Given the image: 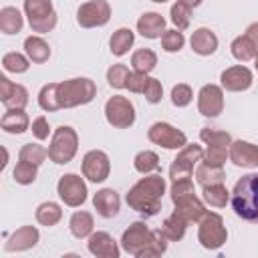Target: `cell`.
Listing matches in <instances>:
<instances>
[{
	"mask_svg": "<svg viewBox=\"0 0 258 258\" xmlns=\"http://www.w3.org/2000/svg\"><path fill=\"white\" fill-rule=\"evenodd\" d=\"M165 191H167V181H165V177H161L155 171V173L143 175L125 194V202H127V206L131 210H135L143 218H151V216H157L159 214L161 200H163V194Z\"/></svg>",
	"mask_w": 258,
	"mask_h": 258,
	"instance_id": "obj_1",
	"label": "cell"
},
{
	"mask_svg": "<svg viewBox=\"0 0 258 258\" xmlns=\"http://www.w3.org/2000/svg\"><path fill=\"white\" fill-rule=\"evenodd\" d=\"M230 204L238 218L258 224V171H250L234 183Z\"/></svg>",
	"mask_w": 258,
	"mask_h": 258,
	"instance_id": "obj_2",
	"label": "cell"
},
{
	"mask_svg": "<svg viewBox=\"0 0 258 258\" xmlns=\"http://www.w3.org/2000/svg\"><path fill=\"white\" fill-rule=\"evenodd\" d=\"M56 97L60 109H73L81 105H89L97 97V85L89 77H75L60 81L56 85Z\"/></svg>",
	"mask_w": 258,
	"mask_h": 258,
	"instance_id": "obj_3",
	"label": "cell"
},
{
	"mask_svg": "<svg viewBox=\"0 0 258 258\" xmlns=\"http://www.w3.org/2000/svg\"><path fill=\"white\" fill-rule=\"evenodd\" d=\"M121 250H125L127 254L135 256V258H155L153 256V230H149L145 226V222H131L123 234H121Z\"/></svg>",
	"mask_w": 258,
	"mask_h": 258,
	"instance_id": "obj_4",
	"label": "cell"
},
{
	"mask_svg": "<svg viewBox=\"0 0 258 258\" xmlns=\"http://www.w3.org/2000/svg\"><path fill=\"white\" fill-rule=\"evenodd\" d=\"M79 151V133L71 125H60L50 135L48 159L56 165H67L75 159Z\"/></svg>",
	"mask_w": 258,
	"mask_h": 258,
	"instance_id": "obj_5",
	"label": "cell"
},
{
	"mask_svg": "<svg viewBox=\"0 0 258 258\" xmlns=\"http://www.w3.org/2000/svg\"><path fill=\"white\" fill-rule=\"evenodd\" d=\"M24 16L28 20V26L36 34H46L56 26V10L52 6V0H24Z\"/></svg>",
	"mask_w": 258,
	"mask_h": 258,
	"instance_id": "obj_6",
	"label": "cell"
},
{
	"mask_svg": "<svg viewBox=\"0 0 258 258\" xmlns=\"http://www.w3.org/2000/svg\"><path fill=\"white\" fill-rule=\"evenodd\" d=\"M198 242L206 250H220L228 240V230L224 224V218L216 212H208L198 222Z\"/></svg>",
	"mask_w": 258,
	"mask_h": 258,
	"instance_id": "obj_7",
	"label": "cell"
},
{
	"mask_svg": "<svg viewBox=\"0 0 258 258\" xmlns=\"http://www.w3.org/2000/svg\"><path fill=\"white\" fill-rule=\"evenodd\" d=\"M202 157H204V147L202 145H198V143L183 145L177 151V155L171 161V165H169V179L171 181H177V179L194 177L196 165L202 161Z\"/></svg>",
	"mask_w": 258,
	"mask_h": 258,
	"instance_id": "obj_8",
	"label": "cell"
},
{
	"mask_svg": "<svg viewBox=\"0 0 258 258\" xmlns=\"http://www.w3.org/2000/svg\"><path fill=\"white\" fill-rule=\"evenodd\" d=\"M135 105L123 97V95H113L105 103V119L111 127L115 129H129L135 123Z\"/></svg>",
	"mask_w": 258,
	"mask_h": 258,
	"instance_id": "obj_9",
	"label": "cell"
},
{
	"mask_svg": "<svg viewBox=\"0 0 258 258\" xmlns=\"http://www.w3.org/2000/svg\"><path fill=\"white\" fill-rule=\"evenodd\" d=\"M147 139L153 145H159V147L171 149V151H179L183 145H187V135L181 129H177L165 121H155L147 129Z\"/></svg>",
	"mask_w": 258,
	"mask_h": 258,
	"instance_id": "obj_10",
	"label": "cell"
},
{
	"mask_svg": "<svg viewBox=\"0 0 258 258\" xmlns=\"http://www.w3.org/2000/svg\"><path fill=\"white\" fill-rule=\"evenodd\" d=\"M56 194L69 208H81L87 202V183L79 173H64L56 181Z\"/></svg>",
	"mask_w": 258,
	"mask_h": 258,
	"instance_id": "obj_11",
	"label": "cell"
},
{
	"mask_svg": "<svg viewBox=\"0 0 258 258\" xmlns=\"http://www.w3.org/2000/svg\"><path fill=\"white\" fill-rule=\"evenodd\" d=\"M111 20V6L107 0H87L77 10V24L81 28H101Z\"/></svg>",
	"mask_w": 258,
	"mask_h": 258,
	"instance_id": "obj_12",
	"label": "cell"
},
{
	"mask_svg": "<svg viewBox=\"0 0 258 258\" xmlns=\"http://www.w3.org/2000/svg\"><path fill=\"white\" fill-rule=\"evenodd\" d=\"M81 171H83V177H87L89 181L103 183L111 173V159H109V155L105 151L91 149V151H87L83 155Z\"/></svg>",
	"mask_w": 258,
	"mask_h": 258,
	"instance_id": "obj_13",
	"label": "cell"
},
{
	"mask_svg": "<svg viewBox=\"0 0 258 258\" xmlns=\"http://www.w3.org/2000/svg\"><path fill=\"white\" fill-rule=\"evenodd\" d=\"M198 111L208 119H216L224 111V89L220 85H204L198 93Z\"/></svg>",
	"mask_w": 258,
	"mask_h": 258,
	"instance_id": "obj_14",
	"label": "cell"
},
{
	"mask_svg": "<svg viewBox=\"0 0 258 258\" xmlns=\"http://www.w3.org/2000/svg\"><path fill=\"white\" fill-rule=\"evenodd\" d=\"M254 83V75L248 67L244 64H234V67H228L226 71H222L220 75V87L228 93H242V91H248Z\"/></svg>",
	"mask_w": 258,
	"mask_h": 258,
	"instance_id": "obj_15",
	"label": "cell"
},
{
	"mask_svg": "<svg viewBox=\"0 0 258 258\" xmlns=\"http://www.w3.org/2000/svg\"><path fill=\"white\" fill-rule=\"evenodd\" d=\"M87 248L97 258H119L121 256V244L109 234V232H93L87 238Z\"/></svg>",
	"mask_w": 258,
	"mask_h": 258,
	"instance_id": "obj_16",
	"label": "cell"
},
{
	"mask_svg": "<svg viewBox=\"0 0 258 258\" xmlns=\"http://www.w3.org/2000/svg\"><path fill=\"white\" fill-rule=\"evenodd\" d=\"M0 103L6 109H24L28 105V91L26 87L12 83L6 75L0 77Z\"/></svg>",
	"mask_w": 258,
	"mask_h": 258,
	"instance_id": "obj_17",
	"label": "cell"
},
{
	"mask_svg": "<svg viewBox=\"0 0 258 258\" xmlns=\"http://www.w3.org/2000/svg\"><path fill=\"white\" fill-rule=\"evenodd\" d=\"M40 240V232L34 226H20L16 228L4 242V250L6 252H26L30 248H34Z\"/></svg>",
	"mask_w": 258,
	"mask_h": 258,
	"instance_id": "obj_18",
	"label": "cell"
},
{
	"mask_svg": "<svg viewBox=\"0 0 258 258\" xmlns=\"http://www.w3.org/2000/svg\"><path fill=\"white\" fill-rule=\"evenodd\" d=\"M230 161L236 167H244V169L258 167V145L244 139H234L230 145Z\"/></svg>",
	"mask_w": 258,
	"mask_h": 258,
	"instance_id": "obj_19",
	"label": "cell"
},
{
	"mask_svg": "<svg viewBox=\"0 0 258 258\" xmlns=\"http://www.w3.org/2000/svg\"><path fill=\"white\" fill-rule=\"evenodd\" d=\"M93 208L105 220H111L121 210V196L113 187H103L93 196Z\"/></svg>",
	"mask_w": 258,
	"mask_h": 258,
	"instance_id": "obj_20",
	"label": "cell"
},
{
	"mask_svg": "<svg viewBox=\"0 0 258 258\" xmlns=\"http://www.w3.org/2000/svg\"><path fill=\"white\" fill-rule=\"evenodd\" d=\"M218 44H220V40H218L216 32H214L212 28H206V26L196 28V30L191 32V36H189V46H191V50H194L196 54H200V56H210V54H214V52L218 50Z\"/></svg>",
	"mask_w": 258,
	"mask_h": 258,
	"instance_id": "obj_21",
	"label": "cell"
},
{
	"mask_svg": "<svg viewBox=\"0 0 258 258\" xmlns=\"http://www.w3.org/2000/svg\"><path fill=\"white\" fill-rule=\"evenodd\" d=\"M137 32L149 40L161 38V34L165 32V18L159 12H143L137 20Z\"/></svg>",
	"mask_w": 258,
	"mask_h": 258,
	"instance_id": "obj_22",
	"label": "cell"
},
{
	"mask_svg": "<svg viewBox=\"0 0 258 258\" xmlns=\"http://www.w3.org/2000/svg\"><path fill=\"white\" fill-rule=\"evenodd\" d=\"M0 127L4 133L20 135L30 129V117L26 115L24 109H6V113L0 119Z\"/></svg>",
	"mask_w": 258,
	"mask_h": 258,
	"instance_id": "obj_23",
	"label": "cell"
},
{
	"mask_svg": "<svg viewBox=\"0 0 258 258\" xmlns=\"http://www.w3.org/2000/svg\"><path fill=\"white\" fill-rule=\"evenodd\" d=\"M173 206H175V212H179L189 224H198L208 214L204 200H200L196 194L194 196H187V198H183L179 202H175Z\"/></svg>",
	"mask_w": 258,
	"mask_h": 258,
	"instance_id": "obj_24",
	"label": "cell"
},
{
	"mask_svg": "<svg viewBox=\"0 0 258 258\" xmlns=\"http://www.w3.org/2000/svg\"><path fill=\"white\" fill-rule=\"evenodd\" d=\"M24 54L34 64H42L50 58V44L40 34H30L24 38Z\"/></svg>",
	"mask_w": 258,
	"mask_h": 258,
	"instance_id": "obj_25",
	"label": "cell"
},
{
	"mask_svg": "<svg viewBox=\"0 0 258 258\" xmlns=\"http://www.w3.org/2000/svg\"><path fill=\"white\" fill-rule=\"evenodd\" d=\"M69 230H71V234L77 240L89 238L95 232V218H93V214L91 212H85V210L73 212V216L69 220Z\"/></svg>",
	"mask_w": 258,
	"mask_h": 258,
	"instance_id": "obj_26",
	"label": "cell"
},
{
	"mask_svg": "<svg viewBox=\"0 0 258 258\" xmlns=\"http://www.w3.org/2000/svg\"><path fill=\"white\" fill-rule=\"evenodd\" d=\"M24 26V16L16 6H4L0 8V30L2 34H18Z\"/></svg>",
	"mask_w": 258,
	"mask_h": 258,
	"instance_id": "obj_27",
	"label": "cell"
},
{
	"mask_svg": "<svg viewBox=\"0 0 258 258\" xmlns=\"http://www.w3.org/2000/svg\"><path fill=\"white\" fill-rule=\"evenodd\" d=\"M133 42H135V32L131 28L121 26V28H117L111 34V38H109V50H111L113 56H125L129 52V48L133 46Z\"/></svg>",
	"mask_w": 258,
	"mask_h": 258,
	"instance_id": "obj_28",
	"label": "cell"
},
{
	"mask_svg": "<svg viewBox=\"0 0 258 258\" xmlns=\"http://www.w3.org/2000/svg\"><path fill=\"white\" fill-rule=\"evenodd\" d=\"M187 224H189V222H187L179 212L173 210V212L163 220V224H161V232L167 236L169 242H179V240L185 236Z\"/></svg>",
	"mask_w": 258,
	"mask_h": 258,
	"instance_id": "obj_29",
	"label": "cell"
},
{
	"mask_svg": "<svg viewBox=\"0 0 258 258\" xmlns=\"http://www.w3.org/2000/svg\"><path fill=\"white\" fill-rule=\"evenodd\" d=\"M224 179H226L224 167H216V165H210L206 161H200L196 165V181L202 187L214 185V183H224Z\"/></svg>",
	"mask_w": 258,
	"mask_h": 258,
	"instance_id": "obj_30",
	"label": "cell"
},
{
	"mask_svg": "<svg viewBox=\"0 0 258 258\" xmlns=\"http://www.w3.org/2000/svg\"><path fill=\"white\" fill-rule=\"evenodd\" d=\"M34 218L40 226H46V228L56 226L62 220V208L56 202H42V204L36 206Z\"/></svg>",
	"mask_w": 258,
	"mask_h": 258,
	"instance_id": "obj_31",
	"label": "cell"
},
{
	"mask_svg": "<svg viewBox=\"0 0 258 258\" xmlns=\"http://www.w3.org/2000/svg\"><path fill=\"white\" fill-rule=\"evenodd\" d=\"M230 194L232 191H228V187L224 183H214V185L202 187V200L210 208H226V204H230Z\"/></svg>",
	"mask_w": 258,
	"mask_h": 258,
	"instance_id": "obj_32",
	"label": "cell"
},
{
	"mask_svg": "<svg viewBox=\"0 0 258 258\" xmlns=\"http://www.w3.org/2000/svg\"><path fill=\"white\" fill-rule=\"evenodd\" d=\"M230 52H232V56H234L236 60L248 62V60H254V56L258 54V48L254 46V42H252L246 34H240V36H236V38L232 40Z\"/></svg>",
	"mask_w": 258,
	"mask_h": 258,
	"instance_id": "obj_33",
	"label": "cell"
},
{
	"mask_svg": "<svg viewBox=\"0 0 258 258\" xmlns=\"http://www.w3.org/2000/svg\"><path fill=\"white\" fill-rule=\"evenodd\" d=\"M155 67H157V54H155V50H151V48H137L131 54V69L135 73L149 75Z\"/></svg>",
	"mask_w": 258,
	"mask_h": 258,
	"instance_id": "obj_34",
	"label": "cell"
},
{
	"mask_svg": "<svg viewBox=\"0 0 258 258\" xmlns=\"http://www.w3.org/2000/svg\"><path fill=\"white\" fill-rule=\"evenodd\" d=\"M133 167L141 175L155 173V171H159V155L155 151H151V149H143L133 157Z\"/></svg>",
	"mask_w": 258,
	"mask_h": 258,
	"instance_id": "obj_35",
	"label": "cell"
},
{
	"mask_svg": "<svg viewBox=\"0 0 258 258\" xmlns=\"http://www.w3.org/2000/svg\"><path fill=\"white\" fill-rule=\"evenodd\" d=\"M2 69H4L6 73L22 75V73H26V71L30 69V58H28L26 54H22V52H16V50L6 52V54L2 56Z\"/></svg>",
	"mask_w": 258,
	"mask_h": 258,
	"instance_id": "obj_36",
	"label": "cell"
},
{
	"mask_svg": "<svg viewBox=\"0 0 258 258\" xmlns=\"http://www.w3.org/2000/svg\"><path fill=\"white\" fill-rule=\"evenodd\" d=\"M36 175H38V165L30 163V161L18 159L16 167L12 169V179L18 185H30V183H34L36 181Z\"/></svg>",
	"mask_w": 258,
	"mask_h": 258,
	"instance_id": "obj_37",
	"label": "cell"
},
{
	"mask_svg": "<svg viewBox=\"0 0 258 258\" xmlns=\"http://www.w3.org/2000/svg\"><path fill=\"white\" fill-rule=\"evenodd\" d=\"M56 85L58 83H46L40 91H38V107L46 113H54L60 111L58 105V97H56Z\"/></svg>",
	"mask_w": 258,
	"mask_h": 258,
	"instance_id": "obj_38",
	"label": "cell"
},
{
	"mask_svg": "<svg viewBox=\"0 0 258 258\" xmlns=\"http://www.w3.org/2000/svg\"><path fill=\"white\" fill-rule=\"evenodd\" d=\"M169 20L173 22V26H175L177 30L183 32V30L189 26V22H191V8L185 6L183 2L175 0V2L171 4V8H169Z\"/></svg>",
	"mask_w": 258,
	"mask_h": 258,
	"instance_id": "obj_39",
	"label": "cell"
},
{
	"mask_svg": "<svg viewBox=\"0 0 258 258\" xmlns=\"http://www.w3.org/2000/svg\"><path fill=\"white\" fill-rule=\"evenodd\" d=\"M46 157H48V149H44L40 143H24L18 151V159L30 161L34 165H42Z\"/></svg>",
	"mask_w": 258,
	"mask_h": 258,
	"instance_id": "obj_40",
	"label": "cell"
},
{
	"mask_svg": "<svg viewBox=\"0 0 258 258\" xmlns=\"http://www.w3.org/2000/svg\"><path fill=\"white\" fill-rule=\"evenodd\" d=\"M129 75H131V71H129V67H127V64H123V62L111 64V67L107 69V83H109V87H111V89L121 91V89H125Z\"/></svg>",
	"mask_w": 258,
	"mask_h": 258,
	"instance_id": "obj_41",
	"label": "cell"
},
{
	"mask_svg": "<svg viewBox=\"0 0 258 258\" xmlns=\"http://www.w3.org/2000/svg\"><path fill=\"white\" fill-rule=\"evenodd\" d=\"M200 139L206 145H222V147H230L232 145V135L228 131L222 129H214V127H204L200 131Z\"/></svg>",
	"mask_w": 258,
	"mask_h": 258,
	"instance_id": "obj_42",
	"label": "cell"
},
{
	"mask_svg": "<svg viewBox=\"0 0 258 258\" xmlns=\"http://www.w3.org/2000/svg\"><path fill=\"white\" fill-rule=\"evenodd\" d=\"M159 40H161V48H163L165 52H179V50L183 48V44H185V36H183V32L177 30V28L165 30Z\"/></svg>",
	"mask_w": 258,
	"mask_h": 258,
	"instance_id": "obj_43",
	"label": "cell"
},
{
	"mask_svg": "<svg viewBox=\"0 0 258 258\" xmlns=\"http://www.w3.org/2000/svg\"><path fill=\"white\" fill-rule=\"evenodd\" d=\"M230 159V147H222V145H206L204 149V157L202 161L216 165V167H224V163Z\"/></svg>",
	"mask_w": 258,
	"mask_h": 258,
	"instance_id": "obj_44",
	"label": "cell"
},
{
	"mask_svg": "<svg viewBox=\"0 0 258 258\" xmlns=\"http://www.w3.org/2000/svg\"><path fill=\"white\" fill-rule=\"evenodd\" d=\"M191 101H194V91H191V87L187 83H177V85L171 87V105L173 107L183 109Z\"/></svg>",
	"mask_w": 258,
	"mask_h": 258,
	"instance_id": "obj_45",
	"label": "cell"
},
{
	"mask_svg": "<svg viewBox=\"0 0 258 258\" xmlns=\"http://www.w3.org/2000/svg\"><path fill=\"white\" fill-rule=\"evenodd\" d=\"M196 194V187H194V181L191 177L187 179H177V181H171V187H169V196H171V202H179L187 196H194Z\"/></svg>",
	"mask_w": 258,
	"mask_h": 258,
	"instance_id": "obj_46",
	"label": "cell"
},
{
	"mask_svg": "<svg viewBox=\"0 0 258 258\" xmlns=\"http://www.w3.org/2000/svg\"><path fill=\"white\" fill-rule=\"evenodd\" d=\"M143 97H145V101L151 103V105L161 103V99H163L161 81L155 79V77H147V83H145V89H143Z\"/></svg>",
	"mask_w": 258,
	"mask_h": 258,
	"instance_id": "obj_47",
	"label": "cell"
},
{
	"mask_svg": "<svg viewBox=\"0 0 258 258\" xmlns=\"http://www.w3.org/2000/svg\"><path fill=\"white\" fill-rule=\"evenodd\" d=\"M30 131H32V135H34L38 141L48 139V135H50V125H48V119H46L44 115H38L36 119H32V123H30Z\"/></svg>",
	"mask_w": 258,
	"mask_h": 258,
	"instance_id": "obj_48",
	"label": "cell"
},
{
	"mask_svg": "<svg viewBox=\"0 0 258 258\" xmlns=\"http://www.w3.org/2000/svg\"><path fill=\"white\" fill-rule=\"evenodd\" d=\"M147 77H149V75H143V73H135V71H131V75H129V79H127L125 89H129V93L143 95V89H145Z\"/></svg>",
	"mask_w": 258,
	"mask_h": 258,
	"instance_id": "obj_49",
	"label": "cell"
},
{
	"mask_svg": "<svg viewBox=\"0 0 258 258\" xmlns=\"http://www.w3.org/2000/svg\"><path fill=\"white\" fill-rule=\"evenodd\" d=\"M252 42H254V46L258 48V22H252V24H248L246 26V32H244Z\"/></svg>",
	"mask_w": 258,
	"mask_h": 258,
	"instance_id": "obj_50",
	"label": "cell"
},
{
	"mask_svg": "<svg viewBox=\"0 0 258 258\" xmlns=\"http://www.w3.org/2000/svg\"><path fill=\"white\" fill-rule=\"evenodd\" d=\"M179 2H183L185 6H189V8L194 10V8H198V6H200V4L204 2V0H179Z\"/></svg>",
	"mask_w": 258,
	"mask_h": 258,
	"instance_id": "obj_51",
	"label": "cell"
},
{
	"mask_svg": "<svg viewBox=\"0 0 258 258\" xmlns=\"http://www.w3.org/2000/svg\"><path fill=\"white\" fill-rule=\"evenodd\" d=\"M254 67H256V73H258V54L254 56Z\"/></svg>",
	"mask_w": 258,
	"mask_h": 258,
	"instance_id": "obj_52",
	"label": "cell"
},
{
	"mask_svg": "<svg viewBox=\"0 0 258 258\" xmlns=\"http://www.w3.org/2000/svg\"><path fill=\"white\" fill-rule=\"evenodd\" d=\"M151 2H155V4H165V2H169V0H151Z\"/></svg>",
	"mask_w": 258,
	"mask_h": 258,
	"instance_id": "obj_53",
	"label": "cell"
}]
</instances>
